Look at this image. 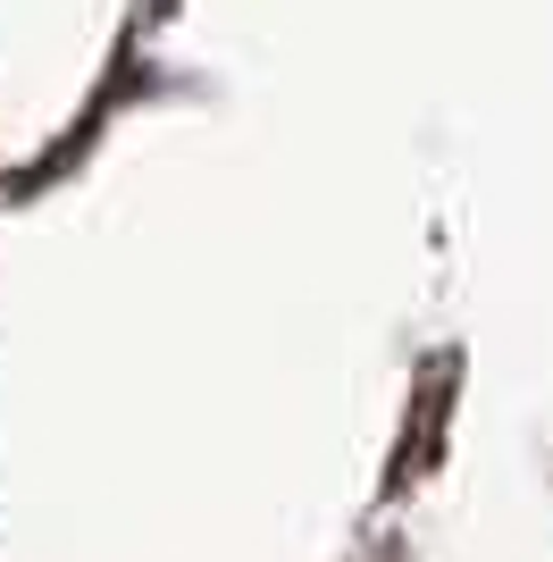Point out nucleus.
<instances>
[]
</instances>
